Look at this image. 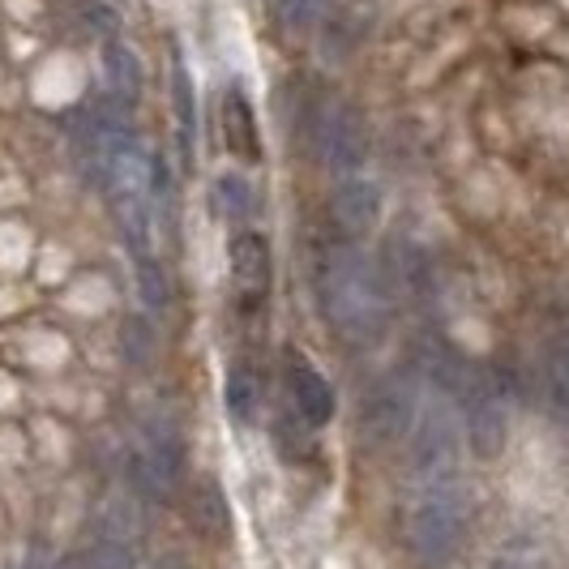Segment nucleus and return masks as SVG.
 <instances>
[{
    "label": "nucleus",
    "mask_w": 569,
    "mask_h": 569,
    "mask_svg": "<svg viewBox=\"0 0 569 569\" xmlns=\"http://www.w3.org/2000/svg\"><path fill=\"white\" fill-rule=\"evenodd\" d=\"M381 279L390 291H402V296H411V300H425L428 291H432V261L428 253L416 244V240H407V236H395L390 244H386V253H381Z\"/></svg>",
    "instance_id": "1a4fd4ad"
},
{
    "label": "nucleus",
    "mask_w": 569,
    "mask_h": 569,
    "mask_svg": "<svg viewBox=\"0 0 569 569\" xmlns=\"http://www.w3.org/2000/svg\"><path fill=\"white\" fill-rule=\"evenodd\" d=\"M124 347H129L133 360H146V356H150V330H146L142 317H129V321H124Z\"/></svg>",
    "instance_id": "412c9836"
},
{
    "label": "nucleus",
    "mask_w": 569,
    "mask_h": 569,
    "mask_svg": "<svg viewBox=\"0 0 569 569\" xmlns=\"http://www.w3.org/2000/svg\"><path fill=\"white\" fill-rule=\"evenodd\" d=\"M103 73H108V94H112L120 108H138V99H142V60L138 52L129 48V43H103Z\"/></svg>",
    "instance_id": "f8f14e48"
},
{
    "label": "nucleus",
    "mask_w": 569,
    "mask_h": 569,
    "mask_svg": "<svg viewBox=\"0 0 569 569\" xmlns=\"http://www.w3.org/2000/svg\"><path fill=\"white\" fill-rule=\"evenodd\" d=\"M420 425V390L407 372H390L360 402V441L372 450H390Z\"/></svg>",
    "instance_id": "7ed1b4c3"
},
{
    "label": "nucleus",
    "mask_w": 569,
    "mask_h": 569,
    "mask_svg": "<svg viewBox=\"0 0 569 569\" xmlns=\"http://www.w3.org/2000/svg\"><path fill=\"white\" fill-rule=\"evenodd\" d=\"M462 432H467V446L476 458H501L506 450V437H510V416H506V395L497 386V372L492 369H467L462 377Z\"/></svg>",
    "instance_id": "20e7f679"
},
{
    "label": "nucleus",
    "mask_w": 569,
    "mask_h": 569,
    "mask_svg": "<svg viewBox=\"0 0 569 569\" xmlns=\"http://www.w3.org/2000/svg\"><path fill=\"white\" fill-rule=\"evenodd\" d=\"M471 513H476V497L458 476L441 480V485H428L411 518H407V543H411L416 561L420 566H446L458 552V543L467 540Z\"/></svg>",
    "instance_id": "f03ea898"
},
{
    "label": "nucleus",
    "mask_w": 569,
    "mask_h": 569,
    "mask_svg": "<svg viewBox=\"0 0 569 569\" xmlns=\"http://www.w3.org/2000/svg\"><path fill=\"white\" fill-rule=\"evenodd\" d=\"M90 27H94V34H103V43H112L116 30H120V13L108 0H99V4H90Z\"/></svg>",
    "instance_id": "aec40b11"
},
{
    "label": "nucleus",
    "mask_w": 569,
    "mask_h": 569,
    "mask_svg": "<svg viewBox=\"0 0 569 569\" xmlns=\"http://www.w3.org/2000/svg\"><path fill=\"white\" fill-rule=\"evenodd\" d=\"M330 210H335V223L347 236H369L381 223V189L372 180H365V176H347L335 189Z\"/></svg>",
    "instance_id": "9d476101"
},
{
    "label": "nucleus",
    "mask_w": 569,
    "mask_h": 569,
    "mask_svg": "<svg viewBox=\"0 0 569 569\" xmlns=\"http://www.w3.org/2000/svg\"><path fill=\"white\" fill-rule=\"evenodd\" d=\"M492 569H543V561H540V552H536V548L513 543V548H506V552H501V561H497Z\"/></svg>",
    "instance_id": "4be33fe9"
},
{
    "label": "nucleus",
    "mask_w": 569,
    "mask_h": 569,
    "mask_svg": "<svg viewBox=\"0 0 569 569\" xmlns=\"http://www.w3.org/2000/svg\"><path fill=\"white\" fill-rule=\"evenodd\" d=\"M543 390H548L552 416H557L561 425H569V351L566 347L552 351V360H548V369H543Z\"/></svg>",
    "instance_id": "f3484780"
},
{
    "label": "nucleus",
    "mask_w": 569,
    "mask_h": 569,
    "mask_svg": "<svg viewBox=\"0 0 569 569\" xmlns=\"http://www.w3.org/2000/svg\"><path fill=\"white\" fill-rule=\"evenodd\" d=\"M566 428H569V425H566Z\"/></svg>",
    "instance_id": "393cba45"
},
{
    "label": "nucleus",
    "mask_w": 569,
    "mask_h": 569,
    "mask_svg": "<svg viewBox=\"0 0 569 569\" xmlns=\"http://www.w3.org/2000/svg\"><path fill=\"white\" fill-rule=\"evenodd\" d=\"M313 146L317 159L335 176H360V168L369 163V129L365 116L347 103H335L313 120Z\"/></svg>",
    "instance_id": "423d86ee"
},
{
    "label": "nucleus",
    "mask_w": 569,
    "mask_h": 569,
    "mask_svg": "<svg viewBox=\"0 0 569 569\" xmlns=\"http://www.w3.org/2000/svg\"><path fill=\"white\" fill-rule=\"evenodd\" d=\"M458 416L455 407L437 402L420 416V425L411 432V471L420 485H441V480H455L458 476Z\"/></svg>",
    "instance_id": "39448f33"
},
{
    "label": "nucleus",
    "mask_w": 569,
    "mask_h": 569,
    "mask_svg": "<svg viewBox=\"0 0 569 569\" xmlns=\"http://www.w3.org/2000/svg\"><path fill=\"white\" fill-rule=\"evenodd\" d=\"M228 266H231V283L244 300H261L270 283H274V257H270V244L266 236L257 231H236L228 244Z\"/></svg>",
    "instance_id": "6e6552de"
},
{
    "label": "nucleus",
    "mask_w": 569,
    "mask_h": 569,
    "mask_svg": "<svg viewBox=\"0 0 569 569\" xmlns=\"http://www.w3.org/2000/svg\"><path fill=\"white\" fill-rule=\"evenodd\" d=\"M287 399H291V411L309 428L330 425V416H335V390H330V381L300 351L287 356Z\"/></svg>",
    "instance_id": "0eeeda50"
},
{
    "label": "nucleus",
    "mask_w": 569,
    "mask_h": 569,
    "mask_svg": "<svg viewBox=\"0 0 569 569\" xmlns=\"http://www.w3.org/2000/svg\"><path fill=\"white\" fill-rule=\"evenodd\" d=\"M223 402H228V416L236 425H253L257 411H261V381L249 365H231L228 381H223Z\"/></svg>",
    "instance_id": "4468645a"
},
{
    "label": "nucleus",
    "mask_w": 569,
    "mask_h": 569,
    "mask_svg": "<svg viewBox=\"0 0 569 569\" xmlns=\"http://www.w3.org/2000/svg\"><path fill=\"white\" fill-rule=\"evenodd\" d=\"M138 291H142V305L150 313H163V309H168V300H171L168 274L159 270L154 257H138Z\"/></svg>",
    "instance_id": "a211bd4d"
},
{
    "label": "nucleus",
    "mask_w": 569,
    "mask_h": 569,
    "mask_svg": "<svg viewBox=\"0 0 569 569\" xmlns=\"http://www.w3.org/2000/svg\"><path fill=\"white\" fill-rule=\"evenodd\" d=\"M214 198H219V210H223V219H231V223H244V219L253 214V184H249L240 171H228V176H219V184H214Z\"/></svg>",
    "instance_id": "dca6fc26"
},
{
    "label": "nucleus",
    "mask_w": 569,
    "mask_h": 569,
    "mask_svg": "<svg viewBox=\"0 0 569 569\" xmlns=\"http://www.w3.org/2000/svg\"><path fill=\"white\" fill-rule=\"evenodd\" d=\"M326 0H279V18L287 30H309L321 18Z\"/></svg>",
    "instance_id": "6ab92c4d"
},
{
    "label": "nucleus",
    "mask_w": 569,
    "mask_h": 569,
    "mask_svg": "<svg viewBox=\"0 0 569 569\" xmlns=\"http://www.w3.org/2000/svg\"><path fill=\"white\" fill-rule=\"evenodd\" d=\"M313 291L326 321L351 342H372L386 335L395 313V291L381 270L347 240H321L313 257Z\"/></svg>",
    "instance_id": "f257e3e1"
},
{
    "label": "nucleus",
    "mask_w": 569,
    "mask_h": 569,
    "mask_svg": "<svg viewBox=\"0 0 569 569\" xmlns=\"http://www.w3.org/2000/svg\"><path fill=\"white\" fill-rule=\"evenodd\" d=\"M561 347H566V351H569V335H566V342H561Z\"/></svg>",
    "instance_id": "b1692460"
},
{
    "label": "nucleus",
    "mask_w": 569,
    "mask_h": 569,
    "mask_svg": "<svg viewBox=\"0 0 569 569\" xmlns=\"http://www.w3.org/2000/svg\"><path fill=\"white\" fill-rule=\"evenodd\" d=\"M184 510H189V522H193V531H198V536H206V540H228L231 510H228L223 488L214 485V480H198V485L189 488Z\"/></svg>",
    "instance_id": "ddd939ff"
},
{
    "label": "nucleus",
    "mask_w": 569,
    "mask_h": 569,
    "mask_svg": "<svg viewBox=\"0 0 569 569\" xmlns=\"http://www.w3.org/2000/svg\"><path fill=\"white\" fill-rule=\"evenodd\" d=\"M171 108H176V120H180V146H184V154H193V138H198V94H193L189 69L180 64V57L171 60Z\"/></svg>",
    "instance_id": "2eb2a0df"
},
{
    "label": "nucleus",
    "mask_w": 569,
    "mask_h": 569,
    "mask_svg": "<svg viewBox=\"0 0 569 569\" xmlns=\"http://www.w3.org/2000/svg\"><path fill=\"white\" fill-rule=\"evenodd\" d=\"M219 120H223V146L240 163H257L261 159V133H257L253 103H249V94L240 86H231L228 94H223Z\"/></svg>",
    "instance_id": "9b49d317"
},
{
    "label": "nucleus",
    "mask_w": 569,
    "mask_h": 569,
    "mask_svg": "<svg viewBox=\"0 0 569 569\" xmlns=\"http://www.w3.org/2000/svg\"><path fill=\"white\" fill-rule=\"evenodd\" d=\"M57 569H94V561H90V552H73V557H64V561H60Z\"/></svg>",
    "instance_id": "5701e85b"
}]
</instances>
